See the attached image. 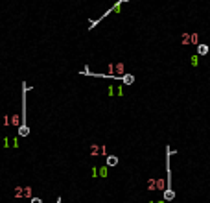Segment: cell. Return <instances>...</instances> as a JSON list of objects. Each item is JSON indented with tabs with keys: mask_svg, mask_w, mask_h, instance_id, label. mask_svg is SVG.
<instances>
[{
	"mask_svg": "<svg viewBox=\"0 0 210 203\" xmlns=\"http://www.w3.org/2000/svg\"><path fill=\"white\" fill-rule=\"evenodd\" d=\"M118 164V157L116 155H109L107 157V166H116Z\"/></svg>",
	"mask_w": 210,
	"mask_h": 203,
	"instance_id": "cell-8",
	"label": "cell"
},
{
	"mask_svg": "<svg viewBox=\"0 0 210 203\" xmlns=\"http://www.w3.org/2000/svg\"><path fill=\"white\" fill-rule=\"evenodd\" d=\"M107 168H109V166H103V168H99V172H98V175H102V177H105V175H107Z\"/></svg>",
	"mask_w": 210,
	"mask_h": 203,
	"instance_id": "cell-11",
	"label": "cell"
},
{
	"mask_svg": "<svg viewBox=\"0 0 210 203\" xmlns=\"http://www.w3.org/2000/svg\"><path fill=\"white\" fill-rule=\"evenodd\" d=\"M157 188V179H149L148 181V190H155Z\"/></svg>",
	"mask_w": 210,
	"mask_h": 203,
	"instance_id": "cell-10",
	"label": "cell"
},
{
	"mask_svg": "<svg viewBox=\"0 0 210 203\" xmlns=\"http://www.w3.org/2000/svg\"><path fill=\"white\" fill-rule=\"evenodd\" d=\"M124 70H125L124 63H111V65L107 67V74H103L102 78H114V80H118V76H122Z\"/></svg>",
	"mask_w": 210,
	"mask_h": 203,
	"instance_id": "cell-2",
	"label": "cell"
},
{
	"mask_svg": "<svg viewBox=\"0 0 210 203\" xmlns=\"http://www.w3.org/2000/svg\"><path fill=\"white\" fill-rule=\"evenodd\" d=\"M192 65H194V67H197V56H194V57H192Z\"/></svg>",
	"mask_w": 210,
	"mask_h": 203,
	"instance_id": "cell-13",
	"label": "cell"
},
{
	"mask_svg": "<svg viewBox=\"0 0 210 203\" xmlns=\"http://www.w3.org/2000/svg\"><path fill=\"white\" fill-rule=\"evenodd\" d=\"M124 85H131V83H135V76L133 74H124Z\"/></svg>",
	"mask_w": 210,
	"mask_h": 203,
	"instance_id": "cell-6",
	"label": "cell"
},
{
	"mask_svg": "<svg viewBox=\"0 0 210 203\" xmlns=\"http://www.w3.org/2000/svg\"><path fill=\"white\" fill-rule=\"evenodd\" d=\"M122 2H129V0H122Z\"/></svg>",
	"mask_w": 210,
	"mask_h": 203,
	"instance_id": "cell-14",
	"label": "cell"
},
{
	"mask_svg": "<svg viewBox=\"0 0 210 203\" xmlns=\"http://www.w3.org/2000/svg\"><path fill=\"white\" fill-rule=\"evenodd\" d=\"M30 203H42V199H41V198H37V196H33Z\"/></svg>",
	"mask_w": 210,
	"mask_h": 203,
	"instance_id": "cell-12",
	"label": "cell"
},
{
	"mask_svg": "<svg viewBox=\"0 0 210 203\" xmlns=\"http://www.w3.org/2000/svg\"><path fill=\"white\" fill-rule=\"evenodd\" d=\"M103 149H105V146L92 144V146H91V155H99V153H103Z\"/></svg>",
	"mask_w": 210,
	"mask_h": 203,
	"instance_id": "cell-4",
	"label": "cell"
},
{
	"mask_svg": "<svg viewBox=\"0 0 210 203\" xmlns=\"http://www.w3.org/2000/svg\"><path fill=\"white\" fill-rule=\"evenodd\" d=\"M197 54L199 56H206L208 54V46L206 45H197Z\"/></svg>",
	"mask_w": 210,
	"mask_h": 203,
	"instance_id": "cell-7",
	"label": "cell"
},
{
	"mask_svg": "<svg viewBox=\"0 0 210 203\" xmlns=\"http://www.w3.org/2000/svg\"><path fill=\"white\" fill-rule=\"evenodd\" d=\"M181 42H183V45H188V42H192V33H184V35L181 37Z\"/></svg>",
	"mask_w": 210,
	"mask_h": 203,
	"instance_id": "cell-9",
	"label": "cell"
},
{
	"mask_svg": "<svg viewBox=\"0 0 210 203\" xmlns=\"http://www.w3.org/2000/svg\"><path fill=\"white\" fill-rule=\"evenodd\" d=\"M171 152L170 146H166V174H168V179H166V188H164V201H171L175 198V190L171 187V168H170V157H171Z\"/></svg>",
	"mask_w": 210,
	"mask_h": 203,
	"instance_id": "cell-1",
	"label": "cell"
},
{
	"mask_svg": "<svg viewBox=\"0 0 210 203\" xmlns=\"http://www.w3.org/2000/svg\"><path fill=\"white\" fill-rule=\"evenodd\" d=\"M17 133H19V137H28V135H30V127H28L26 124H20Z\"/></svg>",
	"mask_w": 210,
	"mask_h": 203,
	"instance_id": "cell-3",
	"label": "cell"
},
{
	"mask_svg": "<svg viewBox=\"0 0 210 203\" xmlns=\"http://www.w3.org/2000/svg\"><path fill=\"white\" fill-rule=\"evenodd\" d=\"M15 198H26V187H17L15 188Z\"/></svg>",
	"mask_w": 210,
	"mask_h": 203,
	"instance_id": "cell-5",
	"label": "cell"
},
{
	"mask_svg": "<svg viewBox=\"0 0 210 203\" xmlns=\"http://www.w3.org/2000/svg\"><path fill=\"white\" fill-rule=\"evenodd\" d=\"M157 203H164V201H157Z\"/></svg>",
	"mask_w": 210,
	"mask_h": 203,
	"instance_id": "cell-15",
	"label": "cell"
}]
</instances>
